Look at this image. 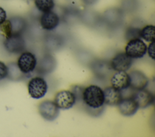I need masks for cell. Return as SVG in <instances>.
Instances as JSON below:
<instances>
[{
    "label": "cell",
    "mask_w": 155,
    "mask_h": 137,
    "mask_svg": "<svg viewBox=\"0 0 155 137\" xmlns=\"http://www.w3.org/2000/svg\"><path fill=\"white\" fill-rule=\"evenodd\" d=\"M154 41L150 42L148 46L147 47V51L148 52L149 57L153 60L154 59Z\"/></svg>",
    "instance_id": "f546056e"
},
{
    "label": "cell",
    "mask_w": 155,
    "mask_h": 137,
    "mask_svg": "<svg viewBox=\"0 0 155 137\" xmlns=\"http://www.w3.org/2000/svg\"><path fill=\"white\" fill-rule=\"evenodd\" d=\"M5 49L12 54H19L22 53L26 46L25 42L21 34H12L5 38L4 41Z\"/></svg>",
    "instance_id": "52a82bcc"
},
{
    "label": "cell",
    "mask_w": 155,
    "mask_h": 137,
    "mask_svg": "<svg viewBox=\"0 0 155 137\" xmlns=\"http://www.w3.org/2000/svg\"><path fill=\"white\" fill-rule=\"evenodd\" d=\"M147 46L140 38L128 40L125 46V53L131 59H140L147 53Z\"/></svg>",
    "instance_id": "277c9868"
},
{
    "label": "cell",
    "mask_w": 155,
    "mask_h": 137,
    "mask_svg": "<svg viewBox=\"0 0 155 137\" xmlns=\"http://www.w3.org/2000/svg\"><path fill=\"white\" fill-rule=\"evenodd\" d=\"M155 27L153 25H147L140 29V36L142 39L147 42H151L154 41Z\"/></svg>",
    "instance_id": "7402d4cb"
},
{
    "label": "cell",
    "mask_w": 155,
    "mask_h": 137,
    "mask_svg": "<svg viewBox=\"0 0 155 137\" xmlns=\"http://www.w3.org/2000/svg\"><path fill=\"white\" fill-rule=\"evenodd\" d=\"M84 87L79 85H74L71 87V91L74 94L76 98V103L82 101V92L84 91Z\"/></svg>",
    "instance_id": "83f0119b"
},
{
    "label": "cell",
    "mask_w": 155,
    "mask_h": 137,
    "mask_svg": "<svg viewBox=\"0 0 155 137\" xmlns=\"http://www.w3.org/2000/svg\"><path fill=\"white\" fill-rule=\"evenodd\" d=\"M82 101L85 108L98 109L104 106V95L103 89L96 84L84 88Z\"/></svg>",
    "instance_id": "6da1fadb"
},
{
    "label": "cell",
    "mask_w": 155,
    "mask_h": 137,
    "mask_svg": "<svg viewBox=\"0 0 155 137\" xmlns=\"http://www.w3.org/2000/svg\"><path fill=\"white\" fill-rule=\"evenodd\" d=\"M8 75L7 77L12 81H19L23 79L24 75H26L22 72L18 68L16 63L10 62L7 64Z\"/></svg>",
    "instance_id": "44dd1931"
},
{
    "label": "cell",
    "mask_w": 155,
    "mask_h": 137,
    "mask_svg": "<svg viewBox=\"0 0 155 137\" xmlns=\"http://www.w3.org/2000/svg\"><path fill=\"white\" fill-rule=\"evenodd\" d=\"M104 104L108 106H117L123 98L122 91L113 86L107 87L103 90Z\"/></svg>",
    "instance_id": "e0dca14e"
},
{
    "label": "cell",
    "mask_w": 155,
    "mask_h": 137,
    "mask_svg": "<svg viewBox=\"0 0 155 137\" xmlns=\"http://www.w3.org/2000/svg\"><path fill=\"white\" fill-rule=\"evenodd\" d=\"M53 101L59 109L67 110L74 105L76 98L71 91L62 90L56 94Z\"/></svg>",
    "instance_id": "30bf717a"
},
{
    "label": "cell",
    "mask_w": 155,
    "mask_h": 137,
    "mask_svg": "<svg viewBox=\"0 0 155 137\" xmlns=\"http://www.w3.org/2000/svg\"><path fill=\"white\" fill-rule=\"evenodd\" d=\"M8 68L2 61H0V80H2L7 77Z\"/></svg>",
    "instance_id": "f1b7e54d"
},
{
    "label": "cell",
    "mask_w": 155,
    "mask_h": 137,
    "mask_svg": "<svg viewBox=\"0 0 155 137\" xmlns=\"http://www.w3.org/2000/svg\"><path fill=\"white\" fill-rule=\"evenodd\" d=\"M132 98L135 100L139 108H146L153 104L154 97L153 94L145 89L134 91L132 95Z\"/></svg>",
    "instance_id": "7c38bea8"
},
{
    "label": "cell",
    "mask_w": 155,
    "mask_h": 137,
    "mask_svg": "<svg viewBox=\"0 0 155 137\" xmlns=\"http://www.w3.org/2000/svg\"><path fill=\"white\" fill-rule=\"evenodd\" d=\"M90 67L94 76L102 80L110 76L113 71L110 62L104 59H94L91 62Z\"/></svg>",
    "instance_id": "8992f818"
},
{
    "label": "cell",
    "mask_w": 155,
    "mask_h": 137,
    "mask_svg": "<svg viewBox=\"0 0 155 137\" xmlns=\"http://www.w3.org/2000/svg\"><path fill=\"white\" fill-rule=\"evenodd\" d=\"M38 111L41 116L47 121H54L59 114V109L54 101L44 100L41 101L38 106Z\"/></svg>",
    "instance_id": "ba28073f"
},
{
    "label": "cell",
    "mask_w": 155,
    "mask_h": 137,
    "mask_svg": "<svg viewBox=\"0 0 155 137\" xmlns=\"http://www.w3.org/2000/svg\"><path fill=\"white\" fill-rule=\"evenodd\" d=\"M110 63L113 71H127L132 65L133 59L130 57L125 52H119L114 56Z\"/></svg>",
    "instance_id": "8fae6325"
},
{
    "label": "cell",
    "mask_w": 155,
    "mask_h": 137,
    "mask_svg": "<svg viewBox=\"0 0 155 137\" xmlns=\"http://www.w3.org/2000/svg\"><path fill=\"white\" fill-rule=\"evenodd\" d=\"M117 106L120 113L125 116L134 115L139 109L137 103L131 96L123 97Z\"/></svg>",
    "instance_id": "9a60e30c"
},
{
    "label": "cell",
    "mask_w": 155,
    "mask_h": 137,
    "mask_svg": "<svg viewBox=\"0 0 155 137\" xmlns=\"http://www.w3.org/2000/svg\"><path fill=\"white\" fill-rule=\"evenodd\" d=\"M139 6V0H122L120 9L123 12L132 13Z\"/></svg>",
    "instance_id": "d4e9b609"
},
{
    "label": "cell",
    "mask_w": 155,
    "mask_h": 137,
    "mask_svg": "<svg viewBox=\"0 0 155 137\" xmlns=\"http://www.w3.org/2000/svg\"><path fill=\"white\" fill-rule=\"evenodd\" d=\"M45 48L48 51L54 52L60 49L64 44L62 37L56 34H50L47 35L44 39Z\"/></svg>",
    "instance_id": "ac0fdd59"
},
{
    "label": "cell",
    "mask_w": 155,
    "mask_h": 137,
    "mask_svg": "<svg viewBox=\"0 0 155 137\" xmlns=\"http://www.w3.org/2000/svg\"><path fill=\"white\" fill-rule=\"evenodd\" d=\"M130 86L134 91L145 89L148 84V78L146 75L139 70H133L128 73Z\"/></svg>",
    "instance_id": "5bb4252c"
},
{
    "label": "cell",
    "mask_w": 155,
    "mask_h": 137,
    "mask_svg": "<svg viewBox=\"0 0 155 137\" xmlns=\"http://www.w3.org/2000/svg\"><path fill=\"white\" fill-rule=\"evenodd\" d=\"M81 1L85 5L88 6L93 5L98 1V0H81Z\"/></svg>",
    "instance_id": "1f68e13d"
},
{
    "label": "cell",
    "mask_w": 155,
    "mask_h": 137,
    "mask_svg": "<svg viewBox=\"0 0 155 137\" xmlns=\"http://www.w3.org/2000/svg\"><path fill=\"white\" fill-rule=\"evenodd\" d=\"M59 16L52 10L42 13L39 18L42 28L47 31H52L56 28L59 24Z\"/></svg>",
    "instance_id": "4fadbf2b"
},
{
    "label": "cell",
    "mask_w": 155,
    "mask_h": 137,
    "mask_svg": "<svg viewBox=\"0 0 155 137\" xmlns=\"http://www.w3.org/2000/svg\"><path fill=\"white\" fill-rule=\"evenodd\" d=\"M36 8L42 13L52 10L55 5L54 0H34Z\"/></svg>",
    "instance_id": "cb8c5ba5"
},
{
    "label": "cell",
    "mask_w": 155,
    "mask_h": 137,
    "mask_svg": "<svg viewBox=\"0 0 155 137\" xmlns=\"http://www.w3.org/2000/svg\"><path fill=\"white\" fill-rule=\"evenodd\" d=\"M0 33L5 39L12 35V25L9 19H6L0 25Z\"/></svg>",
    "instance_id": "4316f807"
},
{
    "label": "cell",
    "mask_w": 155,
    "mask_h": 137,
    "mask_svg": "<svg viewBox=\"0 0 155 137\" xmlns=\"http://www.w3.org/2000/svg\"><path fill=\"white\" fill-rule=\"evenodd\" d=\"M57 65L56 60L50 53L44 54L39 59L36 66V71L41 75H47L51 73Z\"/></svg>",
    "instance_id": "9c48e42d"
},
{
    "label": "cell",
    "mask_w": 155,
    "mask_h": 137,
    "mask_svg": "<svg viewBox=\"0 0 155 137\" xmlns=\"http://www.w3.org/2000/svg\"><path fill=\"white\" fill-rule=\"evenodd\" d=\"M37 62L34 54L30 51H24L18 57L16 64L22 72L28 74L35 69Z\"/></svg>",
    "instance_id": "5b68a950"
},
{
    "label": "cell",
    "mask_w": 155,
    "mask_h": 137,
    "mask_svg": "<svg viewBox=\"0 0 155 137\" xmlns=\"http://www.w3.org/2000/svg\"><path fill=\"white\" fill-rule=\"evenodd\" d=\"M28 92L34 99H40L45 96L48 90V84L45 79L36 76L31 78L27 84Z\"/></svg>",
    "instance_id": "7a4b0ae2"
},
{
    "label": "cell",
    "mask_w": 155,
    "mask_h": 137,
    "mask_svg": "<svg viewBox=\"0 0 155 137\" xmlns=\"http://www.w3.org/2000/svg\"><path fill=\"white\" fill-rule=\"evenodd\" d=\"M99 19L97 14L93 11H86L81 14V21L88 25L94 26L97 24Z\"/></svg>",
    "instance_id": "603a6c76"
},
{
    "label": "cell",
    "mask_w": 155,
    "mask_h": 137,
    "mask_svg": "<svg viewBox=\"0 0 155 137\" xmlns=\"http://www.w3.org/2000/svg\"><path fill=\"white\" fill-rule=\"evenodd\" d=\"M111 86L113 88L123 91L130 86V77L126 71H116L113 74L110 79Z\"/></svg>",
    "instance_id": "2e32d148"
},
{
    "label": "cell",
    "mask_w": 155,
    "mask_h": 137,
    "mask_svg": "<svg viewBox=\"0 0 155 137\" xmlns=\"http://www.w3.org/2000/svg\"><path fill=\"white\" fill-rule=\"evenodd\" d=\"M140 28L135 27H128L125 32V38L127 40H130L133 39L140 38Z\"/></svg>",
    "instance_id": "484cf974"
},
{
    "label": "cell",
    "mask_w": 155,
    "mask_h": 137,
    "mask_svg": "<svg viewBox=\"0 0 155 137\" xmlns=\"http://www.w3.org/2000/svg\"><path fill=\"white\" fill-rule=\"evenodd\" d=\"M81 13L75 7H68L62 13V20L67 25H73L81 21Z\"/></svg>",
    "instance_id": "d6986e66"
},
{
    "label": "cell",
    "mask_w": 155,
    "mask_h": 137,
    "mask_svg": "<svg viewBox=\"0 0 155 137\" xmlns=\"http://www.w3.org/2000/svg\"><path fill=\"white\" fill-rule=\"evenodd\" d=\"M101 20L107 27L111 29L117 28L123 22L124 12L118 8H108L104 12Z\"/></svg>",
    "instance_id": "3957f363"
},
{
    "label": "cell",
    "mask_w": 155,
    "mask_h": 137,
    "mask_svg": "<svg viewBox=\"0 0 155 137\" xmlns=\"http://www.w3.org/2000/svg\"><path fill=\"white\" fill-rule=\"evenodd\" d=\"M11 22L12 34H21L25 31L27 23L24 18L19 16H15L9 19Z\"/></svg>",
    "instance_id": "ffe728a7"
},
{
    "label": "cell",
    "mask_w": 155,
    "mask_h": 137,
    "mask_svg": "<svg viewBox=\"0 0 155 137\" xmlns=\"http://www.w3.org/2000/svg\"><path fill=\"white\" fill-rule=\"evenodd\" d=\"M7 19L6 11L1 7H0V25L2 24Z\"/></svg>",
    "instance_id": "4dcf8cb0"
}]
</instances>
